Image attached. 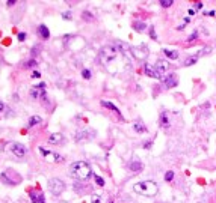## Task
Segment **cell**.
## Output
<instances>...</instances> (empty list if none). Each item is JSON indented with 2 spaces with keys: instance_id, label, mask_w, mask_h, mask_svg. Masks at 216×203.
Wrapping results in <instances>:
<instances>
[{
  "instance_id": "6da1fadb",
  "label": "cell",
  "mask_w": 216,
  "mask_h": 203,
  "mask_svg": "<svg viewBox=\"0 0 216 203\" xmlns=\"http://www.w3.org/2000/svg\"><path fill=\"white\" fill-rule=\"evenodd\" d=\"M98 62L111 74H118L121 69L130 66V59L126 57L115 45H106L98 53Z\"/></svg>"
},
{
  "instance_id": "7a4b0ae2",
  "label": "cell",
  "mask_w": 216,
  "mask_h": 203,
  "mask_svg": "<svg viewBox=\"0 0 216 203\" xmlns=\"http://www.w3.org/2000/svg\"><path fill=\"white\" fill-rule=\"evenodd\" d=\"M69 175L77 181H88L92 175V170H91V166L85 161H76L69 167Z\"/></svg>"
},
{
  "instance_id": "3957f363",
  "label": "cell",
  "mask_w": 216,
  "mask_h": 203,
  "mask_svg": "<svg viewBox=\"0 0 216 203\" xmlns=\"http://www.w3.org/2000/svg\"><path fill=\"white\" fill-rule=\"evenodd\" d=\"M133 191L141 196H145V197H153L157 194L159 186L153 181H142V182H136L133 185Z\"/></svg>"
},
{
  "instance_id": "277c9868",
  "label": "cell",
  "mask_w": 216,
  "mask_h": 203,
  "mask_svg": "<svg viewBox=\"0 0 216 203\" xmlns=\"http://www.w3.org/2000/svg\"><path fill=\"white\" fill-rule=\"evenodd\" d=\"M49 190H50L52 194L59 196L64 193L65 184H64V181H61L59 178H52V179H49Z\"/></svg>"
},
{
  "instance_id": "5b68a950",
  "label": "cell",
  "mask_w": 216,
  "mask_h": 203,
  "mask_svg": "<svg viewBox=\"0 0 216 203\" xmlns=\"http://www.w3.org/2000/svg\"><path fill=\"white\" fill-rule=\"evenodd\" d=\"M148 54H150V50H148V47L145 44H141L139 47H131V56L136 57V59H147Z\"/></svg>"
},
{
  "instance_id": "8992f818",
  "label": "cell",
  "mask_w": 216,
  "mask_h": 203,
  "mask_svg": "<svg viewBox=\"0 0 216 203\" xmlns=\"http://www.w3.org/2000/svg\"><path fill=\"white\" fill-rule=\"evenodd\" d=\"M8 151L14 157H17V158H23L24 155H26V152H27V149L23 146V144H20V143H11L8 146Z\"/></svg>"
},
{
  "instance_id": "52a82bcc",
  "label": "cell",
  "mask_w": 216,
  "mask_h": 203,
  "mask_svg": "<svg viewBox=\"0 0 216 203\" xmlns=\"http://www.w3.org/2000/svg\"><path fill=\"white\" fill-rule=\"evenodd\" d=\"M39 152H41L44 160H47L49 162H59V161H64V158H62L59 153L52 152V151H47V149H44V147H39Z\"/></svg>"
},
{
  "instance_id": "ba28073f",
  "label": "cell",
  "mask_w": 216,
  "mask_h": 203,
  "mask_svg": "<svg viewBox=\"0 0 216 203\" xmlns=\"http://www.w3.org/2000/svg\"><path fill=\"white\" fill-rule=\"evenodd\" d=\"M44 87H45V83H39V85L36 86V87H33L32 90H30V96L32 98H35V99H39V98H45V90H44Z\"/></svg>"
},
{
  "instance_id": "9c48e42d",
  "label": "cell",
  "mask_w": 216,
  "mask_h": 203,
  "mask_svg": "<svg viewBox=\"0 0 216 203\" xmlns=\"http://www.w3.org/2000/svg\"><path fill=\"white\" fill-rule=\"evenodd\" d=\"M95 135L94 131H91V129H80L77 131V134H76V140L77 142H86L89 138H92Z\"/></svg>"
},
{
  "instance_id": "30bf717a",
  "label": "cell",
  "mask_w": 216,
  "mask_h": 203,
  "mask_svg": "<svg viewBox=\"0 0 216 203\" xmlns=\"http://www.w3.org/2000/svg\"><path fill=\"white\" fill-rule=\"evenodd\" d=\"M178 85V78L175 74H169L168 77H165L163 78V86L166 89H171V87H175V86Z\"/></svg>"
},
{
  "instance_id": "8fae6325",
  "label": "cell",
  "mask_w": 216,
  "mask_h": 203,
  "mask_svg": "<svg viewBox=\"0 0 216 203\" xmlns=\"http://www.w3.org/2000/svg\"><path fill=\"white\" fill-rule=\"evenodd\" d=\"M144 72H145V74H147L148 77H151V78H156V80H160V78H162V75H160V74H159V72H157V69H156L154 66H153V65H145V66H144Z\"/></svg>"
},
{
  "instance_id": "7c38bea8",
  "label": "cell",
  "mask_w": 216,
  "mask_h": 203,
  "mask_svg": "<svg viewBox=\"0 0 216 203\" xmlns=\"http://www.w3.org/2000/svg\"><path fill=\"white\" fill-rule=\"evenodd\" d=\"M154 68L157 69V72H159L160 75H163L165 72L169 69V63H168L166 60H157V62H156V66Z\"/></svg>"
},
{
  "instance_id": "4fadbf2b",
  "label": "cell",
  "mask_w": 216,
  "mask_h": 203,
  "mask_svg": "<svg viewBox=\"0 0 216 203\" xmlns=\"http://www.w3.org/2000/svg\"><path fill=\"white\" fill-rule=\"evenodd\" d=\"M49 143L50 144L64 143V135H62L61 133H53V134H50V137H49Z\"/></svg>"
},
{
  "instance_id": "5bb4252c",
  "label": "cell",
  "mask_w": 216,
  "mask_h": 203,
  "mask_svg": "<svg viewBox=\"0 0 216 203\" xmlns=\"http://www.w3.org/2000/svg\"><path fill=\"white\" fill-rule=\"evenodd\" d=\"M129 169L131 170L133 173H138V172H141V170L144 169V166H142V162H141L139 160H133V161H130Z\"/></svg>"
},
{
  "instance_id": "9a60e30c",
  "label": "cell",
  "mask_w": 216,
  "mask_h": 203,
  "mask_svg": "<svg viewBox=\"0 0 216 203\" xmlns=\"http://www.w3.org/2000/svg\"><path fill=\"white\" fill-rule=\"evenodd\" d=\"M38 33H39V36H41L43 39H49V38H50V30L47 29L45 24H41L38 27Z\"/></svg>"
},
{
  "instance_id": "2e32d148",
  "label": "cell",
  "mask_w": 216,
  "mask_h": 203,
  "mask_svg": "<svg viewBox=\"0 0 216 203\" xmlns=\"http://www.w3.org/2000/svg\"><path fill=\"white\" fill-rule=\"evenodd\" d=\"M163 54L171 60H177L178 59V51L175 50H168V48H163Z\"/></svg>"
},
{
  "instance_id": "e0dca14e",
  "label": "cell",
  "mask_w": 216,
  "mask_h": 203,
  "mask_svg": "<svg viewBox=\"0 0 216 203\" xmlns=\"http://www.w3.org/2000/svg\"><path fill=\"white\" fill-rule=\"evenodd\" d=\"M133 129L139 133V134H144V133H147V127L144 125V123H141V122H135L133 123Z\"/></svg>"
},
{
  "instance_id": "ac0fdd59",
  "label": "cell",
  "mask_w": 216,
  "mask_h": 203,
  "mask_svg": "<svg viewBox=\"0 0 216 203\" xmlns=\"http://www.w3.org/2000/svg\"><path fill=\"white\" fill-rule=\"evenodd\" d=\"M101 105H103V107H106V109H109V110H113L115 113H118V114H120V118H121V111H120V109H118V107H115L112 102L101 101Z\"/></svg>"
},
{
  "instance_id": "d6986e66",
  "label": "cell",
  "mask_w": 216,
  "mask_h": 203,
  "mask_svg": "<svg viewBox=\"0 0 216 203\" xmlns=\"http://www.w3.org/2000/svg\"><path fill=\"white\" fill-rule=\"evenodd\" d=\"M30 199L33 200V203H45L44 194H36V193H30Z\"/></svg>"
},
{
  "instance_id": "ffe728a7",
  "label": "cell",
  "mask_w": 216,
  "mask_h": 203,
  "mask_svg": "<svg viewBox=\"0 0 216 203\" xmlns=\"http://www.w3.org/2000/svg\"><path fill=\"white\" fill-rule=\"evenodd\" d=\"M133 29L138 30V32H144V30L147 29V24H145L144 21H135V23H133Z\"/></svg>"
},
{
  "instance_id": "44dd1931",
  "label": "cell",
  "mask_w": 216,
  "mask_h": 203,
  "mask_svg": "<svg viewBox=\"0 0 216 203\" xmlns=\"http://www.w3.org/2000/svg\"><path fill=\"white\" fill-rule=\"evenodd\" d=\"M160 127L162 128L169 127V119H168V114H166V113H162V114H160Z\"/></svg>"
},
{
  "instance_id": "7402d4cb",
  "label": "cell",
  "mask_w": 216,
  "mask_h": 203,
  "mask_svg": "<svg viewBox=\"0 0 216 203\" xmlns=\"http://www.w3.org/2000/svg\"><path fill=\"white\" fill-rule=\"evenodd\" d=\"M197 60H198V56H197V54H195V56H189L188 59L184 60V63H183V65H184V66H190V65H195V63H197Z\"/></svg>"
},
{
  "instance_id": "603a6c76",
  "label": "cell",
  "mask_w": 216,
  "mask_h": 203,
  "mask_svg": "<svg viewBox=\"0 0 216 203\" xmlns=\"http://www.w3.org/2000/svg\"><path fill=\"white\" fill-rule=\"evenodd\" d=\"M82 18H83L85 21H88V23H92V21L95 20V17L92 15V14H91V12H89V11H83V14H82Z\"/></svg>"
},
{
  "instance_id": "cb8c5ba5",
  "label": "cell",
  "mask_w": 216,
  "mask_h": 203,
  "mask_svg": "<svg viewBox=\"0 0 216 203\" xmlns=\"http://www.w3.org/2000/svg\"><path fill=\"white\" fill-rule=\"evenodd\" d=\"M41 120H43V119L39 118V116H32V118L29 119V127H33V125L41 123Z\"/></svg>"
},
{
  "instance_id": "d4e9b609",
  "label": "cell",
  "mask_w": 216,
  "mask_h": 203,
  "mask_svg": "<svg viewBox=\"0 0 216 203\" xmlns=\"http://www.w3.org/2000/svg\"><path fill=\"white\" fill-rule=\"evenodd\" d=\"M208 53H212V47H210V45H208V47H204V48H201V50L198 51V54H197V56H204V54H208Z\"/></svg>"
},
{
  "instance_id": "484cf974",
  "label": "cell",
  "mask_w": 216,
  "mask_h": 203,
  "mask_svg": "<svg viewBox=\"0 0 216 203\" xmlns=\"http://www.w3.org/2000/svg\"><path fill=\"white\" fill-rule=\"evenodd\" d=\"M24 66L26 68H36L38 66V62H36L35 59H30V60H27L26 63H24Z\"/></svg>"
},
{
  "instance_id": "4316f807",
  "label": "cell",
  "mask_w": 216,
  "mask_h": 203,
  "mask_svg": "<svg viewBox=\"0 0 216 203\" xmlns=\"http://www.w3.org/2000/svg\"><path fill=\"white\" fill-rule=\"evenodd\" d=\"M172 179H174V172L172 170H169V172L165 173V181H166V182H171Z\"/></svg>"
},
{
  "instance_id": "83f0119b",
  "label": "cell",
  "mask_w": 216,
  "mask_h": 203,
  "mask_svg": "<svg viewBox=\"0 0 216 203\" xmlns=\"http://www.w3.org/2000/svg\"><path fill=\"white\" fill-rule=\"evenodd\" d=\"M172 3H174L172 0H160V6L162 8H169Z\"/></svg>"
},
{
  "instance_id": "f1b7e54d",
  "label": "cell",
  "mask_w": 216,
  "mask_h": 203,
  "mask_svg": "<svg viewBox=\"0 0 216 203\" xmlns=\"http://www.w3.org/2000/svg\"><path fill=\"white\" fill-rule=\"evenodd\" d=\"M82 77H83L85 80H89V78H91V71H89V69H83V71H82Z\"/></svg>"
},
{
  "instance_id": "f546056e",
  "label": "cell",
  "mask_w": 216,
  "mask_h": 203,
  "mask_svg": "<svg viewBox=\"0 0 216 203\" xmlns=\"http://www.w3.org/2000/svg\"><path fill=\"white\" fill-rule=\"evenodd\" d=\"M38 53H39V45H36V47H33V48H32V51H30V54H32V57H36V56H38Z\"/></svg>"
},
{
  "instance_id": "4dcf8cb0",
  "label": "cell",
  "mask_w": 216,
  "mask_h": 203,
  "mask_svg": "<svg viewBox=\"0 0 216 203\" xmlns=\"http://www.w3.org/2000/svg\"><path fill=\"white\" fill-rule=\"evenodd\" d=\"M95 184L98 186H104V181L103 178H100V176H95Z\"/></svg>"
},
{
  "instance_id": "1f68e13d",
  "label": "cell",
  "mask_w": 216,
  "mask_h": 203,
  "mask_svg": "<svg viewBox=\"0 0 216 203\" xmlns=\"http://www.w3.org/2000/svg\"><path fill=\"white\" fill-rule=\"evenodd\" d=\"M189 18H184V20H183V24H180L178 26V27H177V29H178V30H183V29H184V27H186V24H189Z\"/></svg>"
},
{
  "instance_id": "d6a6232c",
  "label": "cell",
  "mask_w": 216,
  "mask_h": 203,
  "mask_svg": "<svg viewBox=\"0 0 216 203\" xmlns=\"http://www.w3.org/2000/svg\"><path fill=\"white\" fill-rule=\"evenodd\" d=\"M71 17H73V15H71V11L62 12V18H64V20H71Z\"/></svg>"
},
{
  "instance_id": "836d02e7",
  "label": "cell",
  "mask_w": 216,
  "mask_h": 203,
  "mask_svg": "<svg viewBox=\"0 0 216 203\" xmlns=\"http://www.w3.org/2000/svg\"><path fill=\"white\" fill-rule=\"evenodd\" d=\"M198 38V32H193V35H190L189 38H188V42H192V41H195Z\"/></svg>"
},
{
  "instance_id": "e575fe53",
  "label": "cell",
  "mask_w": 216,
  "mask_h": 203,
  "mask_svg": "<svg viewBox=\"0 0 216 203\" xmlns=\"http://www.w3.org/2000/svg\"><path fill=\"white\" fill-rule=\"evenodd\" d=\"M150 36H151V39H157V35H156L154 27H153V26L150 27Z\"/></svg>"
},
{
  "instance_id": "d590c367",
  "label": "cell",
  "mask_w": 216,
  "mask_h": 203,
  "mask_svg": "<svg viewBox=\"0 0 216 203\" xmlns=\"http://www.w3.org/2000/svg\"><path fill=\"white\" fill-rule=\"evenodd\" d=\"M153 146V140H147L145 143H144V149H150Z\"/></svg>"
},
{
  "instance_id": "8d00e7d4",
  "label": "cell",
  "mask_w": 216,
  "mask_h": 203,
  "mask_svg": "<svg viewBox=\"0 0 216 203\" xmlns=\"http://www.w3.org/2000/svg\"><path fill=\"white\" fill-rule=\"evenodd\" d=\"M24 39H26V33H24V32H20V33H18V41L23 42Z\"/></svg>"
},
{
  "instance_id": "74e56055",
  "label": "cell",
  "mask_w": 216,
  "mask_h": 203,
  "mask_svg": "<svg viewBox=\"0 0 216 203\" xmlns=\"http://www.w3.org/2000/svg\"><path fill=\"white\" fill-rule=\"evenodd\" d=\"M100 202H101L100 196H94V197H92V202H91V203H100Z\"/></svg>"
},
{
  "instance_id": "f35d334b",
  "label": "cell",
  "mask_w": 216,
  "mask_h": 203,
  "mask_svg": "<svg viewBox=\"0 0 216 203\" xmlns=\"http://www.w3.org/2000/svg\"><path fill=\"white\" fill-rule=\"evenodd\" d=\"M32 77H33V78H39V77H41V74H39L38 71H33V72H32Z\"/></svg>"
},
{
  "instance_id": "ab89813d",
  "label": "cell",
  "mask_w": 216,
  "mask_h": 203,
  "mask_svg": "<svg viewBox=\"0 0 216 203\" xmlns=\"http://www.w3.org/2000/svg\"><path fill=\"white\" fill-rule=\"evenodd\" d=\"M15 3H17L15 0H8V2H6V5H8V6H14Z\"/></svg>"
},
{
  "instance_id": "60d3db41",
  "label": "cell",
  "mask_w": 216,
  "mask_h": 203,
  "mask_svg": "<svg viewBox=\"0 0 216 203\" xmlns=\"http://www.w3.org/2000/svg\"><path fill=\"white\" fill-rule=\"evenodd\" d=\"M195 14H197V9H195V8H190L189 9V15H195Z\"/></svg>"
},
{
  "instance_id": "b9f144b4",
  "label": "cell",
  "mask_w": 216,
  "mask_h": 203,
  "mask_svg": "<svg viewBox=\"0 0 216 203\" xmlns=\"http://www.w3.org/2000/svg\"><path fill=\"white\" fill-rule=\"evenodd\" d=\"M215 11H210V12H206V15H208V17H215Z\"/></svg>"
},
{
  "instance_id": "7bdbcfd3",
  "label": "cell",
  "mask_w": 216,
  "mask_h": 203,
  "mask_svg": "<svg viewBox=\"0 0 216 203\" xmlns=\"http://www.w3.org/2000/svg\"><path fill=\"white\" fill-rule=\"evenodd\" d=\"M201 8H203V3H199V2H198V3L195 5V9H201Z\"/></svg>"
},
{
  "instance_id": "ee69618b",
  "label": "cell",
  "mask_w": 216,
  "mask_h": 203,
  "mask_svg": "<svg viewBox=\"0 0 216 203\" xmlns=\"http://www.w3.org/2000/svg\"><path fill=\"white\" fill-rule=\"evenodd\" d=\"M3 110H5V104H3V102H0V113H2Z\"/></svg>"
},
{
  "instance_id": "f6af8a7d",
  "label": "cell",
  "mask_w": 216,
  "mask_h": 203,
  "mask_svg": "<svg viewBox=\"0 0 216 203\" xmlns=\"http://www.w3.org/2000/svg\"><path fill=\"white\" fill-rule=\"evenodd\" d=\"M2 62H3V59H2V56H0V63H2Z\"/></svg>"
},
{
  "instance_id": "bcb514c9",
  "label": "cell",
  "mask_w": 216,
  "mask_h": 203,
  "mask_svg": "<svg viewBox=\"0 0 216 203\" xmlns=\"http://www.w3.org/2000/svg\"><path fill=\"white\" fill-rule=\"evenodd\" d=\"M111 203H113V202H111Z\"/></svg>"
}]
</instances>
